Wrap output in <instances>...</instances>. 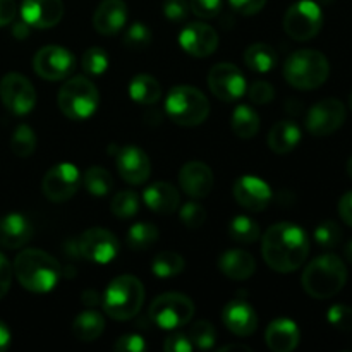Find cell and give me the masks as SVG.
Instances as JSON below:
<instances>
[{
    "label": "cell",
    "mask_w": 352,
    "mask_h": 352,
    "mask_svg": "<svg viewBox=\"0 0 352 352\" xmlns=\"http://www.w3.org/2000/svg\"><path fill=\"white\" fill-rule=\"evenodd\" d=\"M232 192L236 201L250 212H261L272 201L270 186L254 175H243L237 179Z\"/></svg>",
    "instance_id": "17"
},
{
    "label": "cell",
    "mask_w": 352,
    "mask_h": 352,
    "mask_svg": "<svg viewBox=\"0 0 352 352\" xmlns=\"http://www.w3.org/2000/svg\"><path fill=\"white\" fill-rule=\"evenodd\" d=\"M275 98V89L267 81H254L250 88V100L254 105H268Z\"/></svg>",
    "instance_id": "45"
},
{
    "label": "cell",
    "mask_w": 352,
    "mask_h": 352,
    "mask_svg": "<svg viewBox=\"0 0 352 352\" xmlns=\"http://www.w3.org/2000/svg\"><path fill=\"white\" fill-rule=\"evenodd\" d=\"M81 65L88 76H102L109 69V54L100 47H91L82 54Z\"/></svg>",
    "instance_id": "39"
},
{
    "label": "cell",
    "mask_w": 352,
    "mask_h": 352,
    "mask_svg": "<svg viewBox=\"0 0 352 352\" xmlns=\"http://www.w3.org/2000/svg\"><path fill=\"white\" fill-rule=\"evenodd\" d=\"M347 174H349V177L352 179V157L349 158V162H347Z\"/></svg>",
    "instance_id": "58"
},
{
    "label": "cell",
    "mask_w": 352,
    "mask_h": 352,
    "mask_svg": "<svg viewBox=\"0 0 352 352\" xmlns=\"http://www.w3.org/2000/svg\"><path fill=\"white\" fill-rule=\"evenodd\" d=\"M158 241V229L153 223L148 222H138L127 232V244L131 250L144 251L150 250L155 243Z\"/></svg>",
    "instance_id": "34"
},
{
    "label": "cell",
    "mask_w": 352,
    "mask_h": 352,
    "mask_svg": "<svg viewBox=\"0 0 352 352\" xmlns=\"http://www.w3.org/2000/svg\"><path fill=\"white\" fill-rule=\"evenodd\" d=\"M144 302V287L140 278L120 275L105 289L102 306L107 315L117 322H127L141 311Z\"/></svg>",
    "instance_id": "4"
},
{
    "label": "cell",
    "mask_w": 352,
    "mask_h": 352,
    "mask_svg": "<svg viewBox=\"0 0 352 352\" xmlns=\"http://www.w3.org/2000/svg\"><path fill=\"white\" fill-rule=\"evenodd\" d=\"M315 241L322 248H336L342 241V230L333 220L320 223L315 230Z\"/></svg>",
    "instance_id": "41"
},
{
    "label": "cell",
    "mask_w": 352,
    "mask_h": 352,
    "mask_svg": "<svg viewBox=\"0 0 352 352\" xmlns=\"http://www.w3.org/2000/svg\"><path fill=\"white\" fill-rule=\"evenodd\" d=\"M164 349L167 352H191L195 347H192L188 336H184V333H172V336L165 339Z\"/></svg>",
    "instance_id": "47"
},
{
    "label": "cell",
    "mask_w": 352,
    "mask_h": 352,
    "mask_svg": "<svg viewBox=\"0 0 352 352\" xmlns=\"http://www.w3.org/2000/svg\"><path fill=\"white\" fill-rule=\"evenodd\" d=\"M103 330H105V320L95 309L79 313L72 323V333L81 342H93L102 336Z\"/></svg>",
    "instance_id": "28"
},
{
    "label": "cell",
    "mask_w": 352,
    "mask_h": 352,
    "mask_svg": "<svg viewBox=\"0 0 352 352\" xmlns=\"http://www.w3.org/2000/svg\"><path fill=\"white\" fill-rule=\"evenodd\" d=\"M244 64L254 72H268L277 65V54L267 43H253L243 55Z\"/></svg>",
    "instance_id": "31"
},
{
    "label": "cell",
    "mask_w": 352,
    "mask_h": 352,
    "mask_svg": "<svg viewBox=\"0 0 352 352\" xmlns=\"http://www.w3.org/2000/svg\"><path fill=\"white\" fill-rule=\"evenodd\" d=\"M189 2L188 0H165L164 14L172 23H182L189 16Z\"/></svg>",
    "instance_id": "46"
},
{
    "label": "cell",
    "mask_w": 352,
    "mask_h": 352,
    "mask_svg": "<svg viewBox=\"0 0 352 352\" xmlns=\"http://www.w3.org/2000/svg\"><path fill=\"white\" fill-rule=\"evenodd\" d=\"M189 340L192 347L199 351H208L217 342V330L210 322H198L189 329Z\"/></svg>",
    "instance_id": "38"
},
{
    "label": "cell",
    "mask_w": 352,
    "mask_h": 352,
    "mask_svg": "<svg viewBox=\"0 0 352 352\" xmlns=\"http://www.w3.org/2000/svg\"><path fill=\"white\" fill-rule=\"evenodd\" d=\"M58 109L71 120H86L96 112L100 95L93 81L85 76L71 78L58 91Z\"/></svg>",
    "instance_id": "7"
},
{
    "label": "cell",
    "mask_w": 352,
    "mask_h": 352,
    "mask_svg": "<svg viewBox=\"0 0 352 352\" xmlns=\"http://www.w3.org/2000/svg\"><path fill=\"white\" fill-rule=\"evenodd\" d=\"M229 236L230 239L236 241L237 244H253L260 239L261 230L260 223L251 217L237 215L230 220L229 223Z\"/></svg>",
    "instance_id": "32"
},
{
    "label": "cell",
    "mask_w": 352,
    "mask_h": 352,
    "mask_svg": "<svg viewBox=\"0 0 352 352\" xmlns=\"http://www.w3.org/2000/svg\"><path fill=\"white\" fill-rule=\"evenodd\" d=\"M189 9L201 19H213L222 9V0H189Z\"/></svg>",
    "instance_id": "44"
},
{
    "label": "cell",
    "mask_w": 352,
    "mask_h": 352,
    "mask_svg": "<svg viewBox=\"0 0 352 352\" xmlns=\"http://www.w3.org/2000/svg\"><path fill=\"white\" fill-rule=\"evenodd\" d=\"M165 112L172 122L195 127L205 122L210 113V102L195 86H175L165 100Z\"/></svg>",
    "instance_id": "6"
},
{
    "label": "cell",
    "mask_w": 352,
    "mask_h": 352,
    "mask_svg": "<svg viewBox=\"0 0 352 352\" xmlns=\"http://www.w3.org/2000/svg\"><path fill=\"white\" fill-rule=\"evenodd\" d=\"M81 186V174L72 164H58L43 177V192L50 201H69Z\"/></svg>",
    "instance_id": "15"
},
{
    "label": "cell",
    "mask_w": 352,
    "mask_h": 352,
    "mask_svg": "<svg viewBox=\"0 0 352 352\" xmlns=\"http://www.w3.org/2000/svg\"><path fill=\"white\" fill-rule=\"evenodd\" d=\"M16 14L17 7L14 0H0V28L12 23Z\"/></svg>",
    "instance_id": "51"
},
{
    "label": "cell",
    "mask_w": 352,
    "mask_h": 352,
    "mask_svg": "<svg viewBox=\"0 0 352 352\" xmlns=\"http://www.w3.org/2000/svg\"><path fill=\"white\" fill-rule=\"evenodd\" d=\"M346 258L347 260H349V263L352 265V241H349V243H347V246H346Z\"/></svg>",
    "instance_id": "57"
},
{
    "label": "cell",
    "mask_w": 352,
    "mask_h": 352,
    "mask_svg": "<svg viewBox=\"0 0 352 352\" xmlns=\"http://www.w3.org/2000/svg\"><path fill=\"white\" fill-rule=\"evenodd\" d=\"M12 272L24 289L36 294H47L60 280L62 267L45 251L24 250L14 260Z\"/></svg>",
    "instance_id": "2"
},
{
    "label": "cell",
    "mask_w": 352,
    "mask_h": 352,
    "mask_svg": "<svg viewBox=\"0 0 352 352\" xmlns=\"http://www.w3.org/2000/svg\"><path fill=\"white\" fill-rule=\"evenodd\" d=\"M34 148H36V136H34L33 129L26 124H21L10 138V150L17 157L26 158L33 153Z\"/></svg>",
    "instance_id": "37"
},
{
    "label": "cell",
    "mask_w": 352,
    "mask_h": 352,
    "mask_svg": "<svg viewBox=\"0 0 352 352\" xmlns=\"http://www.w3.org/2000/svg\"><path fill=\"white\" fill-rule=\"evenodd\" d=\"M179 43L192 57H208L219 47V34L205 23H189L181 31Z\"/></svg>",
    "instance_id": "18"
},
{
    "label": "cell",
    "mask_w": 352,
    "mask_h": 352,
    "mask_svg": "<svg viewBox=\"0 0 352 352\" xmlns=\"http://www.w3.org/2000/svg\"><path fill=\"white\" fill-rule=\"evenodd\" d=\"M78 241L81 258L93 261V263H110L112 260H116L120 250L119 239L110 230L102 229V227L88 229L81 234V237H78Z\"/></svg>",
    "instance_id": "14"
},
{
    "label": "cell",
    "mask_w": 352,
    "mask_h": 352,
    "mask_svg": "<svg viewBox=\"0 0 352 352\" xmlns=\"http://www.w3.org/2000/svg\"><path fill=\"white\" fill-rule=\"evenodd\" d=\"M33 226L21 213H7L0 217V246L6 250H19L30 243Z\"/></svg>",
    "instance_id": "23"
},
{
    "label": "cell",
    "mask_w": 352,
    "mask_h": 352,
    "mask_svg": "<svg viewBox=\"0 0 352 352\" xmlns=\"http://www.w3.org/2000/svg\"><path fill=\"white\" fill-rule=\"evenodd\" d=\"M222 322L227 330L237 337H250L258 329L256 311L244 299H232L227 302L222 311Z\"/></svg>",
    "instance_id": "20"
},
{
    "label": "cell",
    "mask_w": 352,
    "mask_h": 352,
    "mask_svg": "<svg viewBox=\"0 0 352 352\" xmlns=\"http://www.w3.org/2000/svg\"><path fill=\"white\" fill-rule=\"evenodd\" d=\"M195 302L181 292H165L150 305V320L164 330H174L191 322Z\"/></svg>",
    "instance_id": "8"
},
{
    "label": "cell",
    "mask_w": 352,
    "mask_h": 352,
    "mask_svg": "<svg viewBox=\"0 0 352 352\" xmlns=\"http://www.w3.org/2000/svg\"><path fill=\"white\" fill-rule=\"evenodd\" d=\"M322 26V9L313 0H299V2L292 3L284 16V30L292 40H311L320 33Z\"/></svg>",
    "instance_id": "9"
},
{
    "label": "cell",
    "mask_w": 352,
    "mask_h": 352,
    "mask_svg": "<svg viewBox=\"0 0 352 352\" xmlns=\"http://www.w3.org/2000/svg\"><path fill=\"white\" fill-rule=\"evenodd\" d=\"M329 58L318 50L302 48L289 55L284 64V78L296 89L320 88L329 79Z\"/></svg>",
    "instance_id": "5"
},
{
    "label": "cell",
    "mask_w": 352,
    "mask_h": 352,
    "mask_svg": "<svg viewBox=\"0 0 352 352\" xmlns=\"http://www.w3.org/2000/svg\"><path fill=\"white\" fill-rule=\"evenodd\" d=\"M349 107H351V110H352V93H351V96H349Z\"/></svg>",
    "instance_id": "59"
},
{
    "label": "cell",
    "mask_w": 352,
    "mask_h": 352,
    "mask_svg": "<svg viewBox=\"0 0 352 352\" xmlns=\"http://www.w3.org/2000/svg\"><path fill=\"white\" fill-rule=\"evenodd\" d=\"M151 43V30L148 26H144L143 23H134L131 24L129 30L124 34V45H126L129 50L141 52L144 48L150 47Z\"/></svg>",
    "instance_id": "40"
},
{
    "label": "cell",
    "mask_w": 352,
    "mask_h": 352,
    "mask_svg": "<svg viewBox=\"0 0 352 352\" xmlns=\"http://www.w3.org/2000/svg\"><path fill=\"white\" fill-rule=\"evenodd\" d=\"M10 346V330L3 322H0V352L6 351Z\"/></svg>",
    "instance_id": "53"
},
{
    "label": "cell",
    "mask_w": 352,
    "mask_h": 352,
    "mask_svg": "<svg viewBox=\"0 0 352 352\" xmlns=\"http://www.w3.org/2000/svg\"><path fill=\"white\" fill-rule=\"evenodd\" d=\"M12 267H10L9 260L0 253V299L9 292L10 284H12Z\"/></svg>",
    "instance_id": "50"
},
{
    "label": "cell",
    "mask_w": 352,
    "mask_h": 352,
    "mask_svg": "<svg viewBox=\"0 0 352 352\" xmlns=\"http://www.w3.org/2000/svg\"><path fill=\"white\" fill-rule=\"evenodd\" d=\"M82 302H85L86 306H96L100 302L98 292L85 291V292H82Z\"/></svg>",
    "instance_id": "55"
},
{
    "label": "cell",
    "mask_w": 352,
    "mask_h": 352,
    "mask_svg": "<svg viewBox=\"0 0 352 352\" xmlns=\"http://www.w3.org/2000/svg\"><path fill=\"white\" fill-rule=\"evenodd\" d=\"M230 7L243 16H253L265 7L267 0H229Z\"/></svg>",
    "instance_id": "49"
},
{
    "label": "cell",
    "mask_w": 352,
    "mask_h": 352,
    "mask_svg": "<svg viewBox=\"0 0 352 352\" xmlns=\"http://www.w3.org/2000/svg\"><path fill=\"white\" fill-rule=\"evenodd\" d=\"M85 188L93 196H105L112 191L113 179L109 170L102 167H89L85 174Z\"/></svg>",
    "instance_id": "35"
},
{
    "label": "cell",
    "mask_w": 352,
    "mask_h": 352,
    "mask_svg": "<svg viewBox=\"0 0 352 352\" xmlns=\"http://www.w3.org/2000/svg\"><path fill=\"white\" fill-rule=\"evenodd\" d=\"M110 210L117 219H133L140 212V198L134 191H120L113 196Z\"/></svg>",
    "instance_id": "36"
},
{
    "label": "cell",
    "mask_w": 352,
    "mask_h": 352,
    "mask_svg": "<svg viewBox=\"0 0 352 352\" xmlns=\"http://www.w3.org/2000/svg\"><path fill=\"white\" fill-rule=\"evenodd\" d=\"M301 141V129L292 120H280L270 129L267 136L268 148L278 155H285L294 150Z\"/></svg>",
    "instance_id": "27"
},
{
    "label": "cell",
    "mask_w": 352,
    "mask_h": 352,
    "mask_svg": "<svg viewBox=\"0 0 352 352\" xmlns=\"http://www.w3.org/2000/svg\"><path fill=\"white\" fill-rule=\"evenodd\" d=\"M113 347L119 352H141L146 349V342H144L143 337L131 333V336L120 337Z\"/></svg>",
    "instance_id": "48"
},
{
    "label": "cell",
    "mask_w": 352,
    "mask_h": 352,
    "mask_svg": "<svg viewBox=\"0 0 352 352\" xmlns=\"http://www.w3.org/2000/svg\"><path fill=\"white\" fill-rule=\"evenodd\" d=\"M12 33L14 36L19 38V40H23V38H28V34H30V24L28 23H16L12 26Z\"/></svg>",
    "instance_id": "54"
},
{
    "label": "cell",
    "mask_w": 352,
    "mask_h": 352,
    "mask_svg": "<svg viewBox=\"0 0 352 352\" xmlns=\"http://www.w3.org/2000/svg\"><path fill=\"white\" fill-rule=\"evenodd\" d=\"M143 201L158 215H170L179 208L181 196L170 182H155L143 191Z\"/></svg>",
    "instance_id": "25"
},
{
    "label": "cell",
    "mask_w": 352,
    "mask_h": 352,
    "mask_svg": "<svg viewBox=\"0 0 352 352\" xmlns=\"http://www.w3.org/2000/svg\"><path fill=\"white\" fill-rule=\"evenodd\" d=\"M330 325L342 332H351L352 330V308L346 305H336L329 309L327 315Z\"/></svg>",
    "instance_id": "43"
},
{
    "label": "cell",
    "mask_w": 352,
    "mask_h": 352,
    "mask_svg": "<svg viewBox=\"0 0 352 352\" xmlns=\"http://www.w3.org/2000/svg\"><path fill=\"white\" fill-rule=\"evenodd\" d=\"M219 268L232 280H246L256 270V261L244 250H229L219 258Z\"/></svg>",
    "instance_id": "26"
},
{
    "label": "cell",
    "mask_w": 352,
    "mask_h": 352,
    "mask_svg": "<svg viewBox=\"0 0 352 352\" xmlns=\"http://www.w3.org/2000/svg\"><path fill=\"white\" fill-rule=\"evenodd\" d=\"M263 260L278 274H292L306 261L309 253V239L305 229L289 222L272 226L265 232L261 243Z\"/></svg>",
    "instance_id": "1"
},
{
    "label": "cell",
    "mask_w": 352,
    "mask_h": 352,
    "mask_svg": "<svg viewBox=\"0 0 352 352\" xmlns=\"http://www.w3.org/2000/svg\"><path fill=\"white\" fill-rule=\"evenodd\" d=\"M184 267V258L177 253H172V251H164V253L157 254L151 261V270L158 278L175 277V275L182 274Z\"/></svg>",
    "instance_id": "33"
},
{
    "label": "cell",
    "mask_w": 352,
    "mask_h": 352,
    "mask_svg": "<svg viewBox=\"0 0 352 352\" xmlns=\"http://www.w3.org/2000/svg\"><path fill=\"white\" fill-rule=\"evenodd\" d=\"M299 339L301 333L298 325L289 318L274 320L265 332L268 349L275 352H292L299 346Z\"/></svg>",
    "instance_id": "24"
},
{
    "label": "cell",
    "mask_w": 352,
    "mask_h": 352,
    "mask_svg": "<svg viewBox=\"0 0 352 352\" xmlns=\"http://www.w3.org/2000/svg\"><path fill=\"white\" fill-rule=\"evenodd\" d=\"M129 96L140 105H155L162 96V86L153 76L138 74L129 82Z\"/></svg>",
    "instance_id": "29"
},
{
    "label": "cell",
    "mask_w": 352,
    "mask_h": 352,
    "mask_svg": "<svg viewBox=\"0 0 352 352\" xmlns=\"http://www.w3.org/2000/svg\"><path fill=\"white\" fill-rule=\"evenodd\" d=\"M181 220L188 229L191 230L199 229L206 220L205 206L199 205V203L196 201L186 203V205L181 208Z\"/></svg>",
    "instance_id": "42"
},
{
    "label": "cell",
    "mask_w": 352,
    "mask_h": 352,
    "mask_svg": "<svg viewBox=\"0 0 352 352\" xmlns=\"http://www.w3.org/2000/svg\"><path fill=\"white\" fill-rule=\"evenodd\" d=\"M339 215L347 226L352 227V191L346 192L339 201Z\"/></svg>",
    "instance_id": "52"
},
{
    "label": "cell",
    "mask_w": 352,
    "mask_h": 352,
    "mask_svg": "<svg viewBox=\"0 0 352 352\" xmlns=\"http://www.w3.org/2000/svg\"><path fill=\"white\" fill-rule=\"evenodd\" d=\"M230 126L236 136L243 140H251L260 131V116L256 110L250 105H237L232 112Z\"/></svg>",
    "instance_id": "30"
},
{
    "label": "cell",
    "mask_w": 352,
    "mask_h": 352,
    "mask_svg": "<svg viewBox=\"0 0 352 352\" xmlns=\"http://www.w3.org/2000/svg\"><path fill=\"white\" fill-rule=\"evenodd\" d=\"M0 100L3 107L16 116H26L34 109L36 91L26 76L9 72L0 79Z\"/></svg>",
    "instance_id": "10"
},
{
    "label": "cell",
    "mask_w": 352,
    "mask_h": 352,
    "mask_svg": "<svg viewBox=\"0 0 352 352\" xmlns=\"http://www.w3.org/2000/svg\"><path fill=\"white\" fill-rule=\"evenodd\" d=\"M76 67V58L67 48L47 45L40 48L33 57V69L40 78L47 81H60L69 78Z\"/></svg>",
    "instance_id": "11"
},
{
    "label": "cell",
    "mask_w": 352,
    "mask_h": 352,
    "mask_svg": "<svg viewBox=\"0 0 352 352\" xmlns=\"http://www.w3.org/2000/svg\"><path fill=\"white\" fill-rule=\"evenodd\" d=\"M127 21V7L124 0H103L93 14V26L100 34L113 36Z\"/></svg>",
    "instance_id": "22"
},
{
    "label": "cell",
    "mask_w": 352,
    "mask_h": 352,
    "mask_svg": "<svg viewBox=\"0 0 352 352\" xmlns=\"http://www.w3.org/2000/svg\"><path fill=\"white\" fill-rule=\"evenodd\" d=\"M220 352H227V351H241V352H251L253 349L248 346H244V344H229V346H223L219 349Z\"/></svg>",
    "instance_id": "56"
},
{
    "label": "cell",
    "mask_w": 352,
    "mask_h": 352,
    "mask_svg": "<svg viewBox=\"0 0 352 352\" xmlns=\"http://www.w3.org/2000/svg\"><path fill=\"white\" fill-rule=\"evenodd\" d=\"M21 16L24 23L38 30L54 28L64 16L62 0H23Z\"/></svg>",
    "instance_id": "19"
},
{
    "label": "cell",
    "mask_w": 352,
    "mask_h": 352,
    "mask_svg": "<svg viewBox=\"0 0 352 352\" xmlns=\"http://www.w3.org/2000/svg\"><path fill=\"white\" fill-rule=\"evenodd\" d=\"M301 282L311 298L330 299L346 285L347 268L336 254H322L306 267Z\"/></svg>",
    "instance_id": "3"
},
{
    "label": "cell",
    "mask_w": 352,
    "mask_h": 352,
    "mask_svg": "<svg viewBox=\"0 0 352 352\" xmlns=\"http://www.w3.org/2000/svg\"><path fill=\"white\" fill-rule=\"evenodd\" d=\"M117 170L127 184L140 186L150 177V157L136 144H126L117 151Z\"/></svg>",
    "instance_id": "16"
},
{
    "label": "cell",
    "mask_w": 352,
    "mask_h": 352,
    "mask_svg": "<svg viewBox=\"0 0 352 352\" xmlns=\"http://www.w3.org/2000/svg\"><path fill=\"white\" fill-rule=\"evenodd\" d=\"M346 122V105L337 98L315 103L306 116V129L313 136H330Z\"/></svg>",
    "instance_id": "12"
},
{
    "label": "cell",
    "mask_w": 352,
    "mask_h": 352,
    "mask_svg": "<svg viewBox=\"0 0 352 352\" xmlns=\"http://www.w3.org/2000/svg\"><path fill=\"white\" fill-rule=\"evenodd\" d=\"M208 86L210 91L226 103L237 102L241 96H244L248 88L243 72L229 62L213 65L208 74Z\"/></svg>",
    "instance_id": "13"
},
{
    "label": "cell",
    "mask_w": 352,
    "mask_h": 352,
    "mask_svg": "<svg viewBox=\"0 0 352 352\" xmlns=\"http://www.w3.org/2000/svg\"><path fill=\"white\" fill-rule=\"evenodd\" d=\"M179 184L182 191L195 199H203L213 189V172L206 164L198 160L188 162L179 172Z\"/></svg>",
    "instance_id": "21"
}]
</instances>
